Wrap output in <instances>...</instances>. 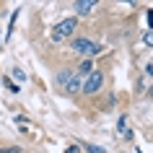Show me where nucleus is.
Masks as SVG:
<instances>
[{"mask_svg":"<svg viewBox=\"0 0 153 153\" xmlns=\"http://www.w3.org/2000/svg\"><path fill=\"white\" fill-rule=\"evenodd\" d=\"M86 73H94V62H91L88 57H86V60H83V62L78 65V73H75V75L81 78V75H86Z\"/></svg>","mask_w":153,"mask_h":153,"instance_id":"obj_6","label":"nucleus"},{"mask_svg":"<svg viewBox=\"0 0 153 153\" xmlns=\"http://www.w3.org/2000/svg\"><path fill=\"white\" fill-rule=\"evenodd\" d=\"M81 83L83 81L70 70V68H65V70L57 73V86H62L65 94H75V91H81Z\"/></svg>","mask_w":153,"mask_h":153,"instance_id":"obj_1","label":"nucleus"},{"mask_svg":"<svg viewBox=\"0 0 153 153\" xmlns=\"http://www.w3.org/2000/svg\"><path fill=\"white\" fill-rule=\"evenodd\" d=\"M73 49L75 52H81L83 57H94V55H99L101 52V44H96V42H91V39H75L73 42Z\"/></svg>","mask_w":153,"mask_h":153,"instance_id":"obj_3","label":"nucleus"},{"mask_svg":"<svg viewBox=\"0 0 153 153\" xmlns=\"http://www.w3.org/2000/svg\"><path fill=\"white\" fill-rule=\"evenodd\" d=\"M13 78H16V81H24L26 75H24V70H18V68H16V70H13Z\"/></svg>","mask_w":153,"mask_h":153,"instance_id":"obj_9","label":"nucleus"},{"mask_svg":"<svg viewBox=\"0 0 153 153\" xmlns=\"http://www.w3.org/2000/svg\"><path fill=\"white\" fill-rule=\"evenodd\" d=\"M83 148H88V153H101V148H96V145H83Z\"/></svg>","mask_w":153,"mask_h":153,"instance_id":"obj_10","label":"nucleus"},{"mask_svg":"<svg viewBox=\"0 0 153 153\" xmlns=\"http://www.w3.org/2000/svg\"><path fill=\"white\" fill-rule=\"evenodd\" d=\"M75 26H78V21H75V18H65V21H60V24L52 29V39H55V42L68 39V36L75 31Z\"/></svg>","mask_w":153,"mask_h":153,"instance_id":"obj_2","label":"nucleus"},{"mask_svg":"<svg viewBox=\"0 0 153 153\" xmlns=\"http://www.w3.org/2000/svg\"><path fill=\"white\" fill-rule=\"evenodd\" d=\"M117 127H120V132H122V137H127V140H130V137H132V132H130V130L125 127V117H122V120H120V125H117Z\"/></svg>","mask_w":153,"mask_h":153,"instance_id":"obj_7","label":"nucleus"},{"mask_svg":"<svg viewBox=\"0 0 153 153\" xmlns=\"http://www.w3.org/2000/svg\"><path fill=\"white\" fill-rule=\"evenodd\" d=\"M148 96H151V99H153V86H151V91H148Z\"/></svg>","mask_w":153,"mask_h":153,"instance_id":"obj_14","label":"nucleus"},{"mask_svg":"<svg viewBox=\"0 0 153 153\" xmlns=\"http://www.w3.org/2000/svg\"><path fill=\"white\" fill-rule=\"evenodd\" d=\"M101 83H104V75L99 70H94V73H88V78L81 83V91L83 94H96V91L101 88Z\"/></svg>","mask_w":153,"mask_h":153,"instance_id":"obj_4","label":"nucleus"},{"mask_svg":"<svg viewBox=\"0 0 153 153\" xmlns=\"http://www.w3.org/2000/svg\"><path fill=\"white\" fill-rule=\"evenodd\" d=\"M148 24L153 26V10H148Z\"/></svg>","mask_w":153,"mask_h":153,"instance_id":"obj_12","label":"nucleus"},{"mask_svg":"<svg viewBox=\"0 0 153 153\" xmlns=\"http://www.w3.org/2000/svg\"><path fill=\"white\" fill-rule=\"evenodd\" d=\"M143 44H148V47H153V31L143 34Z\"/></svg>","mask_w":153,"mask_h":153,"instance_id":"obj_8","label":"nucleus"},{"mask_svg":"<svg viewBox=\"0 0 153 153\" xmlns=\"http://www.w3.org/2000/svg\"><path fill=\"white\" fill-rule=\"evenodd\" d=\"M148 73H151V75H153V62H151V65H148Z\"/></svg>","mask_w":153,"mask_h":153,"instance_id":"obj_13","label":"nucleus"},{"mask_svg":"<svg viewBox=\"0 0 153 153\" xmlns=\"http://www.w3.org/2000/svg\"><path fill=\"white\" fill-rule=\"evenodd\" d=\"M0 153H18V148H5V151H0Z\"/></svg>","mask_w":153,"mask_h":153,"instance_id":"obj_11","label":"nucleus"},{"mask_svg":"<svg viewBox=\"0 0 153 153\" xmlns=\"http://www.w3.org/2000/svg\"><path fill=\"white\" fill-rule=\"evenodd\" d=\"M96 3L99 0H75V13L78 16H88L91 10L96 8Z\"/></svg>","mask_w":153,"mask_h":153,"instance_id":"obj_5","label":"nucleus"}]
</instances>
